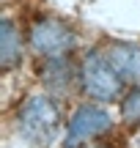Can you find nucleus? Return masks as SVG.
I'll use <instances>...</instances> for the list:
<instances>
[{"instance_id": "f257e3e1", "label": "nucleus", "mask_w": 140, "mask_h": 148, "mask_svg": "<svg viewBox=\"0 0 140 148\" xmlns=\"http://www.w3.org/2000/svg\"><path fill=\"white\" fill-rule=\"evenodd\" d=\"M14 123L25 143L36 148H49L60 134L63 112H60L58 99L49 90H36V93H27L16 104Z\"/></svg>"}, {"instance_id": "f03ea898", "label": "nucleus", "mask_w": 140, "mask_h": 148, "mask_svg": "<svg viewBox=\"0 0 140 148\" xmlns=\"http://www.w3.org/2000/svg\"><path fill=\"white\" fill-rule=\"evenodd\" d=\"M80 90L88 96L91 101H99V104H113V101H121L126 93V82L121 79V74L115 71V66L110 63L107 52L99 47L88 49L80 58Z\"/></svg>"}, {"instance_id": "7ed1b4c3", "label": "nucleus", "mask_w": 140, "mask_h": 148, "mask_svg": "<svg viewBox=\"0 0 140 148\" xmlns=\"http://www.w3.org/2000/svg\"><path fill=\"white\" fill-rule=\"evenodd\" d=\"M27 49L38 60L69 58L77 49V30L60 16L38 14L27 25Z\"/></svg>"}, {"instance_id": "20e7f679", "label": "nucleus", "mask_w": 140, "mask_h": 148, "mask_svg": "<svg viewBox=\"0 0 140 148\" xmlns=\"http://www.w3.org/2000/svg\"><path fill=\"white\" fill-rule=\"evenodd\" d=\"M115 129V118L99 101H82L71 110L60 148H88Z\"/></svg>"}, {"instance_id": "39448f33", "label": "nucleus", "mask_w": 140, "mask_h": 148, "mask_svg": "<svg viewBox=\"0 0 140 148\" xmlns=\"http://www.w3.org/2000/svg\"><path fill=\"white\" fill-rule=\"evenodd\" d=\"M102 49L107 52L126 88H140V41H107Z\"/></svg>"}, {"instance_id": "423d86ee", "label": "nucleus", "mask_w": 140, "mask_h": 148, "mask_svg": "<svg viewBox=\"0 0 140 148\" xmlns=\"http://www.w3.org/2000/svg\"><path fill=\"white\" fill-rule=\"evenodd\" d=\"M38 82L44 85V90H49L52 96H60L71 88L74 82H80V66L69 58H55L44 60L38 69Z\"/></svg>"}, {"instance_id": "0eeeda50", "label": "nucleus", "mask_w": 140, "mask_h": 148, "mask_svg": "<svg viewBox=\"0 0 140 148\" xmlns=\"http://www.w3.org/2000/svg\"><path fill=\"white\" fill-rule=\"evenodd\" d=\"M25 58V41H22V30L11 16L0 19V69L5 74L14 71Z\"/></svg>"}, {"instance_id": "6e6552de", "label": "nucleus", "mask_w": 140, "mask_h": 148, "mask_svg": "<svg viewBox=\"0 0 140 148\" xmlns=\"http://www.w3.org/2000/svg\"><path fill=\"white\" fill-rule=\"evenodd\" d=\"M118 112L126 126H140V88H126L124 99L118 101Z\"/></svg>"}, {"instance_id": "1a4fd4ad", "label": "nucleus", "mask_w": 140, "mask_h": 148, "mask_svg": "<svg viewBox=\"0 0 140 148\" xmlns=\"http://www.w3.org/2000/svg\"><path fill=\"white\" fill-rule=\"evenodd\" d=\"M88 148H115V145H102V143H93V145H88Z\"/></svg>"}, {"instance_id": "9d476101", "label": "nucleus", "mask_w": 140, "mask_h": 148, "mask_svg": "<svg viewBox=\"0 0 140 148\" xmlns=\"http://www.w3.org/2000/svg\"><path fill=\"white\" fill-rule=\"evenodd\" d=\"M137 145H140V134H137Z\"/></svg>"}]
</instances>
